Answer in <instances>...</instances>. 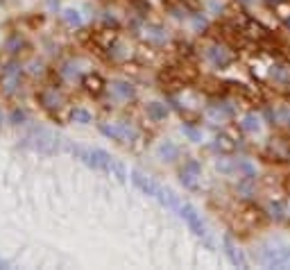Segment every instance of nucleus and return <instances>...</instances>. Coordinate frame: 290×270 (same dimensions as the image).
<instances>
[{
	"label": "nucleus",
	"instance_id": "nucleus-1",
	"mask_svg": "<svg viewBox=\"0 0 290 270\" xmlns=\"http://www.w3.org/2000/svg\"><path fill=\"white\" fill-rule=\"evenodd\" d=\"M179 216L186 220V225L191 227V232L197 236V238H202V241L207 243V246H211V238H209V232H207V225L202 222V216L200 212H197L193 204H188V202H182V206H179Z\"/></svg>",
	"mask_w": 290,
	"mask_h": 270
},
{
	"label": "nucleus",
	"instance_id": "nucleus-2",
	"mask_svg": "<svg viewBox=\"0 0 290 270\" xmlns=\"http://www.w3.org/2000/svg\"><path fill=\"white\" fill-rule=\"evenodd\" d=\"M261 264L266 268H290V246H266L261 250Z\"/></svg>",
	"mask_w": 290,
	"mask_h": 270
},
{
	"label": "nucleus",
	"instance_id": "nucleus-3",
	"mask_svg": "<svg viewBox=\"0 0 290 270\" xmlns=\"http://www.w3.org/2000/svg\"><path fill=\"white\" fill-rule=\"evenodd\" d=\"M200 175H202V164L197 162V159H188V162L184 164V168L179 170V182L186 188H195Z\"/></svg>",
	"mask_w": 290,
	"mask_h": 270
},
{
	"label": "nucleus",
	"instance_id": "nucleus-4",
	"mask_svg": "<svg viewBox=\"0 0 290 270\" xmlns=\"http://www.w3.org/2000/svg\"><path fill=\"white\" fill-rule=\"evenodd\" d=\"M102 134H107V136H111V138H116V141H123V143H127V141H132L134 136H136V130L132 128L129 123H118V125H102Z\"/></svg>",
	"mask_w": 290,
	"mask_h": 270
},
{
	"label": "nucleus",
	"instance_id": "nucleus-5",
	"mask_svg": "<svg viewBox=\"0 0 290 270\" xmlns=\"http://www.w3.org/2000/svg\"><path fill=\"white\" fill-rule=\"evenodd\" d=\"M132 182L136 184L138 188H141L143 193H148V196H157V191H159V186L161 184H157L152 180V177H148V175H143L141 170H134L132 172Z\"/></svg>",
	"mask_w": 290,
	"mask_h": 270
},
{
	"label": "nucleus",
	"instance_id": "nucleus-6",
	"mask_svg": "<svg viewBox=\"0 0 290 270\" xmlns=\"http://www.w3.org/2000/svg\"><path fill=\"white\" fill-rule=\"evenodd\" d=\"M225 254H227V259H229L231 264L236 266V268H245V266H247L245 256H243V252L236 248V243L231 241V236H225Z\"/></svg>",
	"mask_w": 290,
	"mask_h": 270
},
{
	"label": "nucleus",
	"instance_id": "nucleus-7",
	"mask_svg": "<svg viewBox=\"0 0 290 270\" xmlns=\"http://www.w3.org/2000/svg\"><path fill=\"white\" fill-rule=\"evenodd\" d=\"M207 54H209V59H211L213 64L216 66H227V64H231V59H234V54L229 52L227 48H222V46H211V48L207 50Z\"/></svg>",
	"mask_w": 290,
	"mask_h": 270
},
{
	"label": "nucleus",
	"instance_id": "nucleus-8",
	"mask_svg": "<svg viewBox=\"0 0 290 270\" xmlns=\"http://www.w3.org/2000/svg\"><path fill=\"white\" fill-rule=\"evenodd\" d=\"M270 78L279 84H290V64L288 62H277L270 68Z\"/></svg>",
	"mask_w": 290,
	"mask_h": 270
},
{
	"label": "nucleus",
	"instance_id": "nucleus-9",
	"mask_svg": "<svg viewBox=\"0 0 290 270\" xmlns=\"http://www.w3.org/2000/svg\"><path fill=\"white\" fill-rule=\"evenodd\" d=\"M157 154L163 159V162H175V159L179 157V148L172 141H163L161 146L157 148Z\"/></svg>",
	"mask_w": 290,
	"mask_h": 270
},
{
	"label": "nucleus",
	"instance_id": "nucleus-10",
	"mask_svg": "<svg viewBox=\"0 0 290 270\" xmlns=\"http://www.w3.org/2000/svg\"><path fill=\"white\" fill-rule=\"evenodd\" d=\"M241 130L243 132H259L261 130V118L256 114H247L241 120Z\"/></svg>",
	"mask_w": 290,
	"mask_h": 270
},
{
	"label": "nucleus",
	"instance_id": "nucleus-11",
	"mask_svg": "<svg viewBox=\"0 0 290 270\" xmlns=\"http://www.w3.org/2000/svg\"><path fill=\"white\" fill-rule=\"evenodd\" d=\"M148 116L152 118V120H163V118L168 116V107L161 102H150L148 104Z\"/></svg>",
	"mask_w": 290,
	"mask_h": 270
},
{
	"label": "nucleus",
	"instance_id": "nucleus-12",
	"mask_svg": "<svg viewBox=\"0 0 290 270\" xmlns=\"http://www.w3.org/2000/svg\"><path fill=\"white\" fill-rule=\"evenodd\" d=\"M113 94L116 96H120V98H125V100H129V98H134V86L132 84H127V82H116L113 84Z\"/></svg>",
	"mask_w": 290,
	"mask_h": 270
},
{
	"label": "nucleus",
	"instance_id": "nucleus-13",
	"mask_svg": "<svg viewBox=\"0 0 290 270\" xmlns=\"http://www.w3.org/2000/svg\"><path fill=\"white\" fill-rule=\"evenodd\" d=\"M73 120H75V123L86 125V123H91V114L86 112V109H75V112H73Z\"/></svg>",
	"mask_w": 290,
	"mask_h": 270
},
{
	"label": "nucleus",
	"instance_id": "nucleus-14",
	"mask_svg": "<svg viewBox=\"0 0 290 270\" xmlns=\"http://www.w3.org/2000/svg\"><path fill=\"white\" fill-rule=\"evenodd\" d=\"M182 132L186 134V136L191 138V141H195V143H197V141H202V132H200V130H195V128H191V125H184Z\"/></svg>",
	"mask_w": 290,
	"mask_h": 270
},
{
	"label": "nucleus",
	"instance_id": "nucleus-15",
	"mask_svg": "<svg viewBox=\"0 0 290 270\" xmlns=\"http://www.w3.org/2000/svg\"><path fill=\"white\" fill-rule=\"evenodd\" d=\"M64 18L68 20L70 25H79V23H82V18H79V14H77V12H73V10H66V12H64Z\"/></svg>",
	"mask_w": 290,
	"mask_h": 270
},
{
	"label": "nucleus",
	"instance_id": "nucleus-16",
	"mask_svg": "<svg viewBox=\"0 0 290 270\" xmlns=\"http://www.w3.org/2000/svg\"><path fill=\"white\" fill-rule=\"evenodd\" d=\"M270 212H272V218H275V220H281V218H284V206L279 204V202H272L270 204Z\"/></svg>",
	"mask_w": 290,
	"mask_h": 270
},
{
	"label": "nucleus",
	"instance_id": "nucleus-17",
	"mask_svg": "<svg viewBox=\"0 0 290 270\" xmlns=\"http://www.w3.org/2000/svg\"><path fill=\"white\" fill-rule=\"evenodd\" d=\"M150 36H152L154 41H159V44H163V41L168 39V36H166V32H163L161 28H152V34H150Z\"/></svg>",
	"mask_w": 290,
	"mask_h": 270
},
{
	"label": "nucleus",
	"instance_id": "nucleus-18",
	"mask_svg": "<svg viewBox=\"0 0 290 270\" xmlns=\"http://www.w3.org/2000/svg\"><path fill=\"white\" fill-rule=\"evenodd\" d=\"M263 2H266V5H270V7H277L281 0H263Z\"/></svg>",
	"mask_w": 290,
	"mask_h": 270
},
{
	"label": "nucleus",
	"instance_id": "nucleus-19",
	"mask_svg": "<svg viewBox=\"0 0 290 270\" xmlns=\"http://www.w3.org/2000/svg\"><path fill=\"white\" fill-rule=\"evenodd\" d=\"M284 25H286V28H288V30H290V16H288V18H286V20H284Z\"/></svg>",
	"mask_w": 290,
	"mask_h": 270
},
{
	"label": "nucleus",
	"instance_id": "nucleus-20",
	"mask_svg": "<svg viewBox=\"0 0 290 270\" xmlns=\"http://www.w3.org/2000/svg\"><path fill=\"white\" fill-rule=\"evenodd\" d=\"M0 123H2V112H0Z\"/></svg>",
	"mask_w": 290,
	"mask_h": 270
},
{
	"label": "nucleus",
	"instance_id": "nucleus-21",
	"mask_svg": "<svg viewBox=\"0 0 290 270\" xmlns=\"http://www.w3.org/2000/svg\"><path fill=\"white\" fill-rule=\"evenodd\" d=\"M245 2H250V0H245Z\"/></svg>",
	"mask_w": 290,
	"mask_h": 270
}]
</instances>
